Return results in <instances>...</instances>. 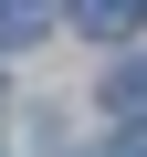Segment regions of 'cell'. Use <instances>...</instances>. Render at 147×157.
<instances>
[{
	"label": "cell",
	"mask_w": 147,
	"mask_h": 157,
	"mask_svg": "<svg viewBox=\"0 0 147 157\" xmlns=\"http://www.w3.org/2000/svg\"><path fill=\"white\" fill-rule=\"evenodd\" d=\"M74 21H84L95 42H126V32L147 21V0H74Z\"/></svg>",
	"instance_id": "6da1fadb"
},
{
	"label": "cell",
	"mask_w": 147,
	"mask_h": 157,
	"mask_svg": "<svg viewBox=\"0 0 147 157\" xmlns=\"http://www.w3.org/2000/svg\"><path fill=\"white\" fill-rule=\"evenodd\" d=\"M105 115L147 126V63H116V73H105Z\"/></svg>",
	"instance_id": "7a4b0ae2"
},
{
	"label": "cell",
	"mask_w": 147,
	"mask_h": 157,
	"mask_svg": "<svg viewBox=\"0 0 147 157\" xmlns=\"http://www.w3.org/2000/svg\"><path fill=\"white\" fill-rule=\"evenodd\" d=\"M53 32V0H0V42H42Z\"/></svg>",
	"instance_id": "3957f363"
},
{
	"label": "cell",
	"mask_w": 147,
	"mask_h": 157,
	"mask_svg": "<svg viewBox=\"0 0 147 157\" xmlns=\"http://www.w3.org/2000/svg\"><path fill=\"white\" fill-rule=\"evenodd\" d=\"M105 157H147V136H116V147H105Z\"/></svg>",
	"instance_id": "277c9868"
}]
</instances>
